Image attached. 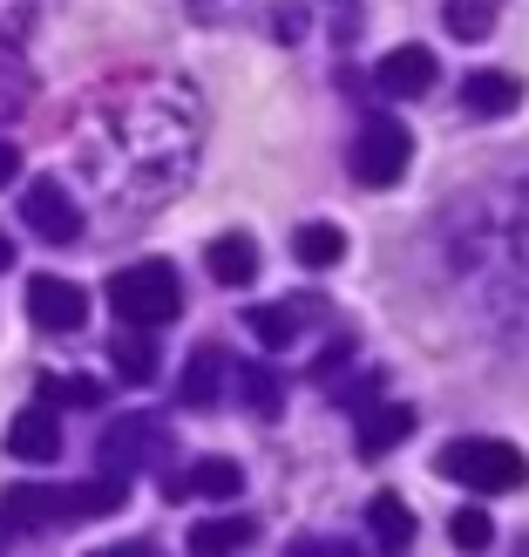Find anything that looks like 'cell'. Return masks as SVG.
Wrapping results in <instances>:
<instances>
[{
	"instance_id": "cell-13",
	"label": "cell",
	"mask_w": 529,
	"mask_h": 557,
	"mask_svg": "<svg viewBox=\"0 0 529 557\" xmlns=\"http://www.w3.org/2000/svg\"><path fill=\"white\" fill-rule=\"evenodd\" d=\"M414 435V408L407 401H387V408H360V456H387V449H394V442H407Z\"/></svg>"
},
{
	"instance_id": "cell-2",
	"label": "cell",
	"mask_w": 529,
	"mask_h": 557,
	"mask_svg": "<svg viewBox=\"0 0 529 557\" xmlns=\"http://www.w3.org/2000/svg\"><path fill=\"white\" fill-rule=\"evenodd\" d=\"M449 265L476 286L489 320L529 347V171L462 198L449 218Z\"/></svg>"
},
{
	"instance_id": "cell-18",
	"label": "cell",
	"mask_w": 529,
	"mask_h": 557,
	"mask_svg": "<svg viewBox=\"0 0 529 557\" xmlns=\"http://www.w3.org/2000/svg\"><path fill=\"white\" fill-rule=\"evenodd\" d=\"M441 27L455 41H489L503 27V0H441Z\"/></svg>"
},
{
	"instance_id": "cell-1",
	"label": "cell",
	"mask_w": 529,
	"mask_h": 557,
	"mask_svg": "<svg viewBox=\"0 0 529 557\" xmlns=\"http://www.w3.org/2000/svg\"><path fill=\"white\" fill-rule=\"evenodd\" d=\"M204 150V96L177 75H123L81 109L75 157L109 211L171 205Z\"/></svg>"
},
{
	"instance_id": "cell-8",
	"label": "cell",
	"mask_w": 529,
	"mask_h": 557,
	"mask_svg": "<svg viewBox=\"0 0 529 557\" xmlns=\"http://www.w3.org/2000/svg\"><path fill=\"white\" fill-rule=\"evenodd\" d=\"M21 218H27V232L48 238V245H75L81 238V205L68 198V184L62 177H35L21 190Z\"/></svg>"
},
{
	"instance_id": "cell-24",
	"label": "cell",
	"mask_w": 529,
	"mask_h": 557,
	"mask_svg": "<svg viewBox=\"0 0 529 557\" xmlns=\"http://www.w3.org/2000/svg\"><path fill=\"white\" fill-rule=\"evenodd\" d=\"M41 395H48V401H62V408H96V401H102V387H96L89 374H48V381H41Z\"/></svg>"
},
{
	"instance_id": "cell-6",
	"label": "cell",
	"mask_w": 529,
	"mask_h": 557,
	"mask_svg": "<svg viewBox=\"0 0 529 557\" xmlns=\"http://www.w3.org/2000/svg\"><path fill=\"white\" fill-rule=\"evenodd\" d=\"M407 157H414V144H407V123H394V116H367L360 123V136H353V177L367 184V190H387L394 177H407Z\"/></svg>"
},
{
	"instance_id": "cell-7",
	"label": "cell",
	"mask_w": 529,
	"mask_h": 557,
	"mask_svg": "<svg viewBox=\"0 0 529 557\" xmlns=\"http://www.w3.org/2000/svg\"><path fill=\"white\" fill-rule=\"evenodd\" d=\"M332 320V306L319 299V293H305V299H278V306H252L244 313V326H252V341L259 347H272V354H286V347H299L313 326H326Z\"/></svg>"
},
{
	"instance_id": "cell-3",
	"label": "cell",
	"mask_w": 529,
	"mask_h": 557,
	"mask_svg": "<svg viewBox=\"0 0 529 557\" xmlns=\"http://www.w3.org/2000/svg\"><path fill=\"white\" fill-rule=\"evenodd\" d=\"M434 469L449 483H468V490H482V496H509L529 483V462L516 442H495V435H455L449 449L434 456Z\"/></svg>"
},
{
	"instance_id": "cell-21",
	"label": "cell",
	"mask_w": 529,
	"mask_h": 557,
	"mask_svg": "<svg viewBox=\"0 0 529 557\" xmlns=\"http://www.w3.org/2000/svg\"><path fill=\"white\" fill-rule=\"evenodd\" d=\"M292 259H299V265H313V272L340 265V259H347V238H340V225H326V218H313V225H299V232H292Z\"/></svg>"
},
{
	"instance_id": "cell-26",
	"label": "cell",
	"mask_w": 529,
	"mask_h": 557,
	"mask_svg": "<svg viewBox=\"0 0 529 557\" xmlns=\"http://www.w3.org/2000/svg\"><path fill=\"white\" fill-rule=\"evenodd\" d=\"M347 360H353V333H332V347L313 360V381H332V374L347 368Z\"/></svg>"
},
{
	"instance_id": "cell-10",
	"label": "cell",
	"mask_w": 529,
	"mask_h": 557,
	"mask_svg": "<svg viewBox=\"0 0 529 557\" xmlns=\"http://www.w3.org/2000/svg\"><path fill=\"white\" fill-rule=\"evenodd\" d=\"M374 89L380 96H394V102H414V96H428L434 89V54L428 48H387L380 54V69H374Z\"/></svg>"
},
{
	"instance_id": "cell-4",
	"label": "cell",
	"mask_w": 529,
	"mask_h": 557,
	"mask_svg": "<svg viewBox=\"0 0 529 557\" xmlns=\"http://www.w3.org/2000/svg\"><path fill=\"white\" fill-rule=\"evenodd\" d=\"M109 306H116L123 326H171L184 313V286H177V265L163 259H136L109 278Z\"/></svg>"
},
{
	"instance_id": "cell-19",
	"label": "cell",
	"mask_w": 529,
	"mask_h": 557,
	"mask_svg": "<svg viewBox=\"0 0 529 557\" xmlns=\"http://www.w3.org/2000/svg\"><path fill=\"white\" fill-rule=\"evenodd\" d=\"M367 531H374L380 550H407V544H414V510L401 504L394 490H380L374 504H367Z\"/></svg>"
},
{
	"instance_id": "cell-5",
	"label": "cell",
	"mask_w": 529,
	"mask_h": 557,
	"mask_svg": "<svg viewBox=\"0 0 529 557\" xmlns=\"http://www.w3.org/2000/svg\"><path fill=\"white\" fill-rule=\"evenodd\" d=\"M171 462V429H163V414H123V422H109L102 435V469L109 476H143V469H163Z\"/></svg>"
},
{
	"instance_id": "cell-20",
	"label": "cell",
	"mask_w": 529,
	"mask_h": 557,
	"mask_svg": "<svg viewBox=\"0 0 529 557\" xmlns=\"http://www.w3.org/2000/svg\"><path fill=\"white\" fill-rule=\"evenodd\" d=\"M244 544H259V523L252 517H204V523H190V550H198V557L244 550Z\"/></svg>"
},
{
	"instance_id": "cell-23",
	"label": "cell",
	"mask_w": 529,
	"mask_h": 557,
	"mask_svg": "<svg viewBox=\"0 0 529 557\" xmlns=\"http://www.w3.org/2000/svg\"><path fill=\"white\" fill-rule=\"evenodd\" d=\"M109 360H116V374H123V381H136V387L156 374V347L143 341V326H129L123 341H109Z\"/></svg>"
},
{
	"instance_id": "cell-22",
	"label": "cell",
	"mask_w": 529,
	"mask_h": 557,
	"mask_svg": "<svg viewBox=\"0 0 529 557\" xmlns=\"http://www.w3.org/2000/svg\"><path fill=\"white\" fill-rule=\"evenodd\" d=\"M238 401L252 408V414H265V422H272V414L286 408V381H278L272 368H259V360H252V368H238Z\"/></svg>"
},
{
	"instance_id": "cell-15",
	"label": "cell",
	"mask_w": 529,
	"mask_h": 557,
	"mask_svg": "<svg viewBox=\"0 0 529 557\" xmlns=\"http://www.w3.org/2000/svg\"><path fill=\"white\" fill-rule=\"evenodd\" d=\"M171 496H211V504H231V496H244V469L225 462V456H204V462H190V476L171 483Z\"/></svg>"
},
{
	"instance_id": "cell-28",
	"label": "cell",
	"mask_w": 529,
	"mask_h": 557,
	"mask_svg": "<svg viewBox=\"0 0 529 557\" xmlns=\"http://www.w3.org/2000/svg\"><path fill=\"white\" fill-rule=\"evenodd\" d=\"M8 265H14V238H8V232H0V272H8Z\"/></svg>"
},
{
	"instance_id": "cell-14",
	"label": "cell",
	"mask_w": 529,
	"mask_h": 557,
	"mask_svg": "<svg viewBox=\"0 0 529 557\" xmlns=\"http://www.w3.org/2000/svg\"><path fill=\"white\" fill-rule=\"evenodd\" d=\"M522 102V82L509 69H476L462 75V109H476V116H509V109Z\"/></svg>"
},
{
	"instance_id": "cell-11",
	"label": "cell",
	"mask_w": 529,
	"mask_h": 557,
	"mask_svg": "<svg viewBox=\"0 0 529 557\" xmlns=\"http://www.w3.org/2000/svg\"><path fill=\"white\" fill-rule=\"evenodd\" d=\"M0 523L8 531H54V523H68V496L41 490V483H14L0 496Z\"/></svg>"
},
{
	"instance_id": "cell-12",
	"label": "cell",
	"mask_w": 529,
	"mask_h": 557,
	"mask_svg": "<svg viewBox=\"0 0 529 557\" xmlns=\"http://www.w3.org/2000/svg\"><path fill=\"white\" fill-rule=\"evenodd\" d=\"M8 456L21 462H54L62 456V422H54V408H21L14 422H8Z\"/></svg>"
},
{
	"instance_id": "cell-25",
	"label": "cell",
	"mask_w": 529,
	"mask_h": 557,
	"mask_svg": "<svg viewBox=\"0 0 529 557\" xmlns=\"http://www.w3.org/2000/svg\"><path fill=\"white\" fill-rule=\"evenodd\" d=\"M449 537H455L462 550H482L495 531H489V517H482V510H455V517H449Z\"/></svg>"
},
{
	"instance_id": "cell-9",
	"label": "cell",
	"mask_w": 529,
	"mask_h": 557,
	"mask_svg": "<svg viewBox=\"0 0 529 557\" xmlns=\"http://www.w3.org/2000/svg\"><path fill=\"white\" fill-rule=\"evenodd\" d=\"M27 320H35L41 333H81V320H89V293L75 286V278H27Z\"/></svg>"
},
{
	"instance_id": "cell-17",
	"label": "cell",
	"mask_w": 529,
	"mask_h": 557,
	"mask_svg": "<svg viewBox=\"0 0 529 557\" xmlns=\"http://www.w3.org/2000/svg\"><path fill=\"white\" fill-rule=\"evenodd\" d=\"M217 395H225V354L198 347V354H190V368H184V381H177V401L204 414V408H217Z\"/></svg>"
},
{
	"instance_id": "cell-16",
	"label": "cell",
	"mask_w": 529,
	"mask_h": 557,
	"mask_svg": "<svg viewBox=\"0 0 529 557\" xmlns=\"http://www.w3.org/2000/svg\"><path fill=\"white\" fill-rule=\"evenodd\" d=\"M204 265H211L217 286H252V278H259V245L244 238V232H225V238H211Z\"/></svg>"
},
{
	"instance_id": "cell-27",
	"label": "cell",
	"mask_w": 529,
	"mask_h": 557,
	"mask_svg": "<svg viewBox=\"0 0 529 557\" xmlns=\"http://www.w3.org/2000/svg\"><path fill=\"white\" fill-rule=\"evenodd\" d=\"M14 177H21V150L0 136V184H14Z\"/></svg>"
}]
</instances>
